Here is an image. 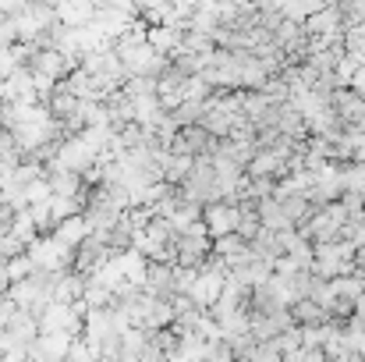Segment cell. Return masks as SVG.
Returning <instances> with one entry per match:
<instances>
[{"instance_id": "obj_6", "label": "cell", "mask_w": 365, "mask_h": 362, "mask_svg": "<svg viewBox=\"0 0 365 362\" xmlns=\"http://www.w3.org/2000/svg\"><path fill=\"white\" fill-rule=\"evenodd\" d=\"M323 4H330V7H337V4H341V0H323Z\"/></svg>"}, {"instance_id": "obj_4", "label": "cell", "mask_w": 365, "mask_h": 362, "mask_svg": "<svg viewBox=\"0 0 365 362\" xmlns=\"http://www.w3.org/2000/svg\"><path fill=\"white\" fill-rule=\"evenodd\" d=\"M287 309H291V316H294L298 327H312V323H327V320H330V313H327L316 298H309V295H305V298H294Z\"/></svg>"}, {"instance_id": "obj_3", "label": "cell", "mask_w": 365, "mask_h": 362, "mask_svg": "<svg viewBox=\"0 0 365 362\" xmlns=\"http://www.w3.org/2000/svg\"><path fill=\"white\" fill-rule=\"evenodd\" d=\"M255 213H259V224L269 228V231H284V228H294L291 217L284 213L280 199L277 196H266V199H255Z\"/></svg>"}, {"instance_id": "obj_1", "label": "cell", "mask_w": 365, "mask_h": 362, "mask_svg": "<svg viewBox=\"0 0 365 362\" xmlns=\"http://www.w3.org/2000/svg\"><path fill=\"white\" fill-rule=\"evenodd\" d=\"M202 221H206L210 238L227 235V231H235V224H238V203H227V199L206 203V206H202Z\"/></svg>"}, {"instance_id": "obj_2", "label": "cell", "mask_w": 365, "mask_h": 362, "mask_svg": "<svg viewBox=\"0 0 365 362\" xmlns=\"http://www.w3.org/2000/svg\"><path fill=\"white\" fill-rule=\"evenodd\" d=\"M302 25H305V32H309V36H341V32H344V14H341V7L323 4L319 11L305 14V18H302Z\"/></svg>"}, {"instance_id": "obj_5", "label": "cell", "mask_w": 365, "mask_h": 362, "mask_svg": "<svg viewBox=\"0 0 365 362\" xmlns=\"http://www.w3.org/2000/svg\"><path fill=\"white\" fill-rule=\"evenodd\" d=\"M337 7L344 14V25H362L365 21V0H341Z\"/></svg>"}, {"instance_id": "obj_7", "label": "cell", "mask_w": 365, "mask_h": 362, "mask_svg": "<svg viewBox=\"0 0 365 362\" xmlns=\"http://www.w3.org/2000/svg\"><path fill=\"white\" fill-rule=\"evenodd\" d=\"M359 252H362V256H365V241H362V245H359Z\"/></svg>"}]
</instances>
